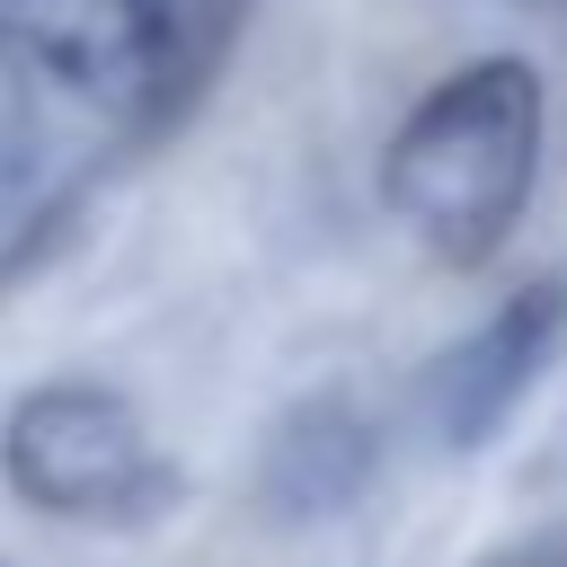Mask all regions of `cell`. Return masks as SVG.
I'll return each mask as SVG.
<instances>
[{
  "label": "cell",
  "instance_id": "7",
  "mask_svg": "<svg viewBox=\"0 0 567 567\" xmlns=\"http://www.w3.org/2000/svg\"><path fill=\"white\" fill-rule=\"evenodd\" d=\"M487 567H567V532H558V540H532V549H514V558H487Z\"/></svg>",
  "mask_w": 567,
  "mask_h": 567
},
{
  "label": "cell",
  "instance_id": "6",
  "mask_svg": "<svg viewBox=\"0 0 567 567\" xmlns=\"http://www.w3.org/2000/svg\"><path fill=\"white\" fill-rule=\"evenodd\" d=\"M27 97H35V89L0 62V195H9V186L27 177V159H35V115H27Z\"/></svg>",
  "mask_w": 567,
  "mask_h": 567
},
{
  "label": "cell",
  "instance_id": "1",
  "mask_svg": "<svg viewBox=\"0 0 567 567\" xmlns=\"http://www.w3.org/2000/svg\"><path fill=\"white\" fill-rule=\"evenodd\" d=\"M540 177V71L514 53L461 62L390 133L381 195L434 266H487Z\"/></svg>",
  "mask_w": 567,
  "mask_h": 567
},
{
  "label": "cell",
  "instance_id": "2",
  "mask_svg": "<svg viewBox=\"0 0 567 567\" xmlns=\"http://www.w3.org/2000/svg\"><path fill=\"white\" fill-rule=\"evenodd\" d=\"M0 478L18 505L53 523H151L177 496V470L151 443L142 408L106 381L27 390L0 425Z\"/></svg>",
  "mask_w": 567,
  "mask_h": 567
},
{
  "label": "cell",
  "instance_id": "4",
  "mask_svg": "<svg viewBox=\"0 0 567 567\" xmlns=\"http://www.w3.org/2000/svg\"><path fill=\"white\" fill-rule=\"evenodd\" d=\"M558 328H567V292L540 275V284H523L514 301H496L452 354H434V372H425V390H416L434 443L478 452V443L523 408V390L540 381V363L558 354Z\"/></svg>",
  "mask_w": 567,
  "mask_h": 567
},
{
  "label": "cell",
  "instance_id": "5",
  "mask_svg": "<svg viewBox=\"0 0 567 567\" xmlns=\"http://www.w3.org/2000/svg\"><path fill=\"white\" fill-rule=\"evenodd\" d=\"M284 452H301V478H292L301 505H346L354 478H363V425H346L337 408H328V416H301V425L284 434Z\"/></svg>",
  "mask_w": 567,
  "mask_h": 567
},
{
  "label": "cell",
  "instance_id": "3",
  "mask_svg": "<svg viewBox=\"0 0 567 567\" xmlns=\"http://www.w3.org/2000/svg\"><path fill=\"white\" fill-rule=\"evenodd\" d=\"M0 62L71 106L133 115L177 62L168 0H0Z\"/></svg>",
  "mask_w": 567,
  "mask_h": 567
}]
</instances>
